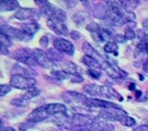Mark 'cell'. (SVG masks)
I'll return each instance as SVG.
<instances>
[{
    "label": "cell",
    "instance_id": "6da1fadb",
    "mask_svg": "<svg viewBox=\"0 0 148 131\" xmlns=\"http://www.w3.org/2000/svg\"><path fill=\"white\" fill-rule=\"evenodd\" d=\"M35 4L39 7L40 12L48 17V19H54L64 22L66 20V14L60 8H57L52 4L45 0H35Z\"/></svg>",
    "mask_w": 148,
    "mask_h": 131
},
{
    "label": "cell",
    "instance_id": "7a4b0ae2",
    "mask_svg": "<svg viewBox=\"0 0 148 131\" xmlns=\"http://www.w3.org/2000/svg\"><path fill=\"white\" fill-rule=\"evenodd\" d=\"M36 83L34 77L22 74H12L10 78V85L12 88L21 90H28L36 87Z\"/></svg>",
    "mask_w": 148,
    "mask_h": 131
},
{
    "label": "cell",
    "instance_id": "3957f363",
    "mask_svg": "<svg viewBox=\"0 0 148 131\" xmlns=\"http://www.w3.org/2000/svg\"><path fill=\"white\" fill-rule=\"evenodd\" d=\"M10 56L13 59H16L20 63L29 66V67H36V66H37L34 57L33 50H30L29 48L17 49L13 52H12Z\"/></svg>",
    "mask_w": 148,
    "mask_h": 131
},
{
    "label": "cell",
    "instance_id": "277c9868",
    "mask_svg": "<svg viewBox=\"0 0 148 131\" xmlns=\"http://www.w3.org/2000/svg\"><path fill=\"white\" fill-rule=\"evenodd\" d=\"M128 115V113L124 111L122 106L117 108H109V109H103L99 112L98 117L102 120L107 121H118L122 123L124 118Z\"/></svg>",
    "mask_w": 148,
    "mask_h": 131
},
{
    "label": "cell",
    "instance_id": "5b68a950",
    "mask_svg": "<svg viewBox=\"0 0 148 131\" xmlns=\"http://www.w3.org/2000/svg\"><path fill=\"white\" fill-rule=\"evenodd\" d=\"M1 33L7 35L11 40L20 42H29L34 38L33 36L26 34L21 29L12 27V26L7 24H4L1 26Z\"/></svg>",
    "mask_w": 148,
    "mask_h": 131
},
{
    "label": "cell",
    "instance_id": "8992f818",
    "mask_svg": "<svg viewBox=\"0 0 148 131\" xmlns=\"http://www.w3.org/2000/svg\"><path fill=\"white\" fill-rule=\"evenodd\" d=\"M101 69L104 70L107 74V75L112 78L113 80L116 81L125 80L129 75V74L125 70L122 69L114 64H112L108 60L101 61Z\"/></svg>",
    "mask_w": 148,
    "mask_h": 131
},
{
    "label": "cell",
    "instance_id": "52a82bcc",
    "mask_svg": "<svg viewBox=\"0 0 148 131\" xmlns=\"http://www.w3.org/2000/svg\"><path fill=\"white\" fill-rule=\"evenodd\" d=\"M98 117L92 116L90 114H85V113H75L70 118L69 123L72 125L73 128L75 129H79L84 127H87L93 123L97 120Z\"/></svg>",
    "mask_w": 148,
    "mask_h": 131
},
{
    "label": "cell",
    "instance_id": "ba28073f",
    "mask_svg": "<svg viewBox=\"0 0 148 131\" xmlns=\"http://www.w3.org/2000/svg\"><path fill=\"white\" fill-rule=\"evenodd\" d=\"M52 44H53V48L61 52V53L69 56H73L75 54V47L68 39H65L62 37H56L53 39Z\"/></svg>",
    "mask_w": 148,
    "mask_h": 131
},
{
    "label": "cell",
    "instance_id": "9c48e42d",
    "mask_svg": "<svg viewBox=\"0 0 148 131\" xmlns=\"http://www.w3.org/2000/svg\"><path fill=\"white\" fill-rule=\"evenodd\" d=\"M84 106L88 108H100L101 110L121 107V106H119L116 103H114L109 100H104L98 98H88Z\"/></svg>",
    "mask_w": 148,
    "mask_h": 131
},
{
    "label": "cell",
    "instance_id": "30bf717a",
    "mask_svg": "<svg viewBox=\"0 0 148 131\" xmlns=\"http://www.w3.org/2000/svg\"><path fill=\"white\" fill-rule=\"evenodd\" d=\"M114 126L111 122L102 120L99 117L90 125L78 129V131H114Z\"/></svg>",
    "mask_w": 148,
    "mask_h": 131
},
{
    "label": "cell",
    "instance_id": "8fae6325",
    "mask_svg": "<svg viewBox=\"0 0 148 131\" xmlns=\"http://www.w3.org/2000/svg\"><path fill=\"white\" fill-rule=\"evenodd\" d=\"M33 53L35 59L36 61V64L42 68H51L54 66V62H53L48 56L47 52L45 51L42 49L36 48L33 50Z\"/></svg>",
    "mask_w": 148,
    "mask_h": 131
},
{
    "label": "cell",
    "instance_id": "7c38bea8",
    "mask_svg": "<svg viewBox=\"0 0 148 131\" xmlns=\"http://www.w3.org/2000/svg\"><path fill=\"white\" fill-rule=\"evenodd\" d=\"M40 12L33 8H22L21 7L20 9H18L15 14H14V18L18 20H21V21H26V20H36L39 18Z\"/></svg>",
    "mask_w": 148,
    "mask_h": 131
},
{
    "label": "cell",
    "instance_id": "4fadbf2b",
    "mask_svg": "<svg viewBox=\"0 0 148 131\" xmlns=\"http://www.w3.org/2000/svg\"><path fill=\"white\" fill-rule=\"evenodd\" d=\"M46 25L52 32H54L58 35H69V29L68 26L65 24V22L56 20L54 19H47Z\"/></svg>",
    "mask_w": 148,
    "mask_h": 131
},
{
    "label": "cell",
    "instance_id": "5bb4252c",
    "mask_svg": "<svg viewBox=\"0 0 148 131\" xmlns=\"http://www.w3.org/2000/svg\"><path fill=\"white\" fill-rule=\"evenodd\" d=\"M48 118H50V115L48 114L45 106H41L36 109H34L27 117V121H29L30 123H37L41 122L45 120H47Z\"/></svg>",
    "mask_w": 148,
    "mask_h": 131
},
{
    "label": "cell",
    "instance_id": "9a60e30c",
    "mask_svg": "<svg viewBox=\"0 0 148 131\" xmlns=\"http://www.w3.org/2000/svg\"><path fill=\"white\" fill-rule=\"evenodd\" d=\"M91 12H92V15L94 17H96L99 20H106L108 16L110 15V12L108 10V7H107L106 2L105 3H97L93 5V7L91 8Z\"/></svg>",
    "mask_w": 148,
    "mask_h": 131
},
{
    "label": "cell",
    "instance_id": "2e32d148",
    "mask_svg": "<svg viewBox=\"0 0 148 131\" xmlns=\"http://www.w3.org/2000/svg\"><path fill=\"white\" fill-rule=\"evenodd\" d=\"M45 106L50 117L54 115H66L68 113V108L65 104L60 103H50L45 104Z\"/></svg>",
    "mask_w": 148,
    "mask_h": 131
},
{
    "label": "cell",
    "instance_id": "e0dca14e",
    "mask_svg": "<svg viewBox=\"0 0 148 131\" xmlns=\"http://www.w3.org/2000/svg\"><path fill=\"white\" fill-rule=\"evenodd\" d=\"M102 98L107 99H116L120 102L124 100L123 97L110 85H102Z\"/></svg>",
    "mask_w": 148,
    "mask_h": 131
},
{
    "label": "cell",
    "instance_id": "ac0fdd59",
    "mask_svg": "<svg viewBox=\"0 0 148 131\" xmlns=\"http://www.w3.org/2000/svg\"><path fill=\"white\" fill-rule=\"evenodd\" d=\"M83 90L92 98H102V85L89 83L84 86Z\"/></svg>",
    "mask_w": 148,
    "mask_h": 131
},
{
    "label": "cell",
    "instance_id": "d6986e66",
    "mask_svg": "<svg viewBox=\"0 0 148 131\" xmlns=\"http://www.w3.org/2000/svg\"><path fill=\"white\" fill-rule=\"evenodd\" d=\"M107 7H108L109 12L112 16H114L116 18H120L122 17L124 14V9L123 8V6L121 5L120 2L117 1H106V2Z\"/></svg>",
    "mask_w": 148,
    "mask_h": 131
},
{
    "label": "cell",
    "instance_id": "ffe728a7",
    "mask_svg": "<svg viewBox=\"0 0 148 131\" xmlns=\"http://www.w3.org/2000/svg\"><path fill=\"white\" fill-rule=\"evenodd\" d=\"M138 37L139 38V43L137 45L138 51L144 54H148V35L142 29L138 31Z\"/></svg>",
    "mask_w": 148,
    "mask_h": 131
},
{
    "label": "cell",
    "instance_id": "44dd1931",
    "mask_svg": "<svg viewBox=\"0 0 148 131\" xmlns=\"http://www.w3.org/2000/svg\"><path fill=\"white\" fill-rule=\"evenodd\" d=\"M21 29L30 36H33L40 30V25L37 23L36 20L29 21V22H24L21 24Z\"/></svg>",
    "mask_w": 148,
    "mask_h": 131
},
{
    "label": "cell",
    "instance_id": "7402d4cb",
    "mask_svg": "<svg viewBox=\"0 0 148 131\" xmlns=\"http://www.w3.org/2000/svg\"><path fill=\"white\" fill-rule=\"evenodd\" d=\"M82 50L84 51V55L90 56V57L94 58V59H96L98 60L99 59H101L102 61L105 60L103 59V56L89 42H84L83 43V44H82Z\"/></svg>",
    "mask_w": 148,
    "mask_h": 131
},
{
    "label": "cell",
    "instance_id": "603a6c76",
    "mask_svg": "<svg viewBox=\"0 0 148 131\" xmlns=\"http://www.w3.org/2000/svg\"><path fill=\"white\" fill-rule=\"evenodd\" d=\"M62 70L65 71L66 74H69L71 76L80 75L82 74V69L78 66L71 61H65L62 65Z\"/></svg>",
    "mask_w": 148,
    "mask_h": 131
},
{
    "label": "cell",
    "instance_id": "cb8c5ba5",
    "mask_svg": "<svg viewBox=\"0 0 148 131\" xmlns=\"http://www.w3.org/2000/svg\"><path fill=\"white\" fill-rule=\"evenodd\" d=\"M90 15H91V14L88 11H78L73 14L72 20L74 21V23L75 25L82 26L83 24H84V22L87 20H89Z\"/></svg>",
    "mask_w": 148,
    "mask_h": 131
},
{
    "label": "cell",
    "instance_id": "d4e9b609",
    "mask_svg": "<svg viewBox=\"0 0 148 131\" xmlns=\"http://www.w3.org/2000/svg\"><path fill=\"white\" fill-rule=\"evenodd\" d=\"M20 4L16 0H2L0 2V10L1 12H11L20 9Z\"/></svg>",
    "mask_w": 148,
    "mask_h": 131
},
{
    "label": "cell",
    "instance_id": "484cf974",
    "mask_svg": "<svg viewBox=\"0 0 148 131\" xmlns=\"http://www.w3.org/2000/svg\"><path fill=\"white\" fill-rule=\"evenodd\" d=\"M81 62L84 65H85L86 67H89V68L92 69H99L101 68V62H99L98 59L91 58L87 55H84L81 59Z\"/></svg>",
    "mask_w": 148,
    "mask_h": 131
},
{
    "label": "cell",
    "instance_id": "4316f807",
    "mask_svg": "<svg viewBox=\"0 0 148 131\" xmlns=\"http://www.w3.org/2000/svg\"><path fill=\"white\" fill-rule=\"evenodd\" d=\"M118 44H116L114 41H109L105 44V45L103 46V50L106 53L109 54H113L114 56H118Z\"/></svg>",
    "mask_w": 148,
    "mask_h": 131
},
{
    "label": "cell",
    "instance_id": "83f0119b",
    "mask_svg": "<svg viewBox=\"0 0 148 131\" xmlns=\"http://www.w3.org/2000/svg\"><path fill=\"white\" fill-rule=\"evenodd\" d=\"M40 94H41V89L37 87H34L32 89H29L28 90H26V92L21 95V97L27 100V101H30L32 98H35L36 97H38Z\"/></svg>",
    "mask_w": 148,
    "mask_h": 131
},
{
    "label": "cell",
    "instance_id": "f1b7e54d",
    "mask_svg": "<svg viewBox=\"0 0 148 131\" xmlns=\"http://www.w3.org/2000/svg\"><path fill=\"white\" fill-rule=\"evenodd\" d=\"M119 2L125 12H133V11L135 10L140 4V2L137 1V0H133V1L126 0V1H119Z\"/></svg>",
    "mask_w": 148,
    "mask_h": 131
},
{
    "label": "cell",
    "instance_id": "f546056e",
    "mask_svg": "<svg viewBox=\"0 0 148 131\" xmlns=\"http://www.w3.org/2000/svg\"><path fill=\"white\" fill-rule=\"evenodd\" d=\"M47 54L49 56V58L53 61V62H58V61H61L63 59V55L61 52H60L59 50H57L54 48H49L47 50Z\"/></svg>",
    "mask_w": 148,
    "mask_h": 131
},
{
    "label": "cell",
    "instance_id": "4dcf8cb0",
    "mask_svg": "<svg viewBox=\"0 0 148 131\" xmlns=\"http://www.w3.org/2000/svg\"><path fill=\"white\" fill-rule=\"evenodd\" d=\"M51 74L53 78H55V79L58 81H64V80H66V79H69V78H70V75L69 74H66L63 70H57V69L51 70Z\"/></svg>",
    "mask_w": 148,
    "mask_h": 131
},
{
    "label": "cell",
    "instance_id": "1f68e13d",
    "mask_svg": "<svg viewBox=\"0 0 148 131\" xmlns=\"http://www.w3.org/2000/svg\"><path fill=\"white\" fill-rule=\"evenodd\" d=\"M29 101H27L25 100L21 96L19 97V98H13L10 104H11V106H15V107H18V108H21V107H26L29 104Z\"/></svg>",
    "mask_w": 148,
    "mask_h": 131
},
{
    "label": "cell",
    "instance_id": "d6a6232c",
    "mask_svg": "<svg viewBox=\"0 0 148 131\" xmlns=\"http://www.w3.org/2000/svg\"><path fill=\"white\" fill-rule=\"evenodd\" d=\"M121 124L125 126V127H128V128H133V127H135L137 125V121L134 119L133 117H130V116L127 115Z\"/></svg>",
    "mask_w": 148,
    "mask_h": 131
},
{
    "label": "cell",
    "instance_id": "836d02e7",
    "mask_svg": "<svg viewBox=\"0 0 148 131\" xmlns=\"http://www.w3.org/2000/svg\"><path fill=\"white\" fill-rule=\"evenodd\" d=\"M100 28H101V26L94 21H90L86 25V30L89 31L90 34H93V33L99 31Z\"/></svg>",
    "mask_w": 148,
    "mask_h": 131
},
{
    "label": "cell",
    "instance_id": "e575fe53",
    "mask_svg": "<svg viewBox=\"0 0 148 131\" xmlns=\"http://www.w3.org/2000/svg\"><path fill=\"white\" fill-rule=\"evenodd\" d=\"M87 74L94 80H99L102 76V73L100 71H99L97 69H92V68H89L87 70Z\"/></svg>",
    "mask_w": 148,
    "mask_h": 131
},
{
    "label": "cell",
    "instance_id": "d590c367",
    "mask_svg": "<svg viewBox=\"0 0 148 131\" xmlns=\"http://www.w3.org/2000/svg\"><path fill=\"white\" fill-rule=\"evenodd\" d=\"M12 89V87L10 84H1L0 85V96L2 98L6 96Z\"/></svg>",
    "mask_w": 148,
    "mask_h": 131
},
{
    "label": "cell",
    "instance_id": "8d00e7d4",
    "mask_svg": "<svg viewBox=\"0 0 148 131\" xmlns=\"http://www.w3.org/2000/svg\"><path fill=\"white\" fill-rule=\"evenodd\" d=\"M124 35H125L127 40H130V41H132L136 37H138L137 33L135 32V30L131 29H126L125 31H124Z\"/></svg>",
    "mask_w": 148,
    "mask_h": 131
},
{
    "label": "cell",
    "instance_id": "74e56055",
    "mask_svg": "<svg viewBox=\"0 0 148 131\" xmlns=\"http://www.w3.org/2000/svg\"><path fill=\"white\" fill-rule=\"evenodd\" d=\"M114 42H115L116 44H124L126 41H127V39L124 35V34H114V36H113V40Z\"/></svg>",
    "mask_w": 148,
    "mask_h": 131
},
{
    "label": "cell",
    "instance_id": "f35d334b",
    "mask_svg": "<svg viewBox=\"0 0 148 131\" xmlns=\"http://www.w3.org/2000/svg\"><path fill=\"white\" fill-rule=\"evenodd\" d=\"M0 44H3L9 48L10 46H12V40L7 35L1 33V35H0Z\"/></svg>",
    "mask_w": 148,
    "mask_h": 131
},
{
    "label": "cell",
    "instance_id": "ab89813d",
    "mask_svg": "<svg viewBox=\"0 0 148 131\" xmlns=\"http://www.w3.org/2000/svg\"><path fill=\"white\" fill-rule=\"evenodd\" d=\"M39 44L42 48L46 49L49 45V37L46 35H43L41 38L39 39Z\"/></svg>",
    "mask_w": 148,
    "mask_h": 131
},
{
    "label": "cell",
    "instance_id": "60d3db41",
    "mask_svg": "<svg viewBox=\"0 0 148 131\" xmlns=\"http://www.w3.org/2000/svg\"><path fill=\"white\" fill-rule=\"evenodd\" d=\"M69 36L71 37V39H73V40L78 41V40H80L81 38H82L83 35H81V33L79 31H77V30H72L69 33Z\"/></svg>",
    "mask_w": 148,
    "mask_h": 131
},
{
    "label": "cell",
    "instance_id": "b9f144b4",
    "mask_svg": "<svg viewBox=\"0 0 148 131\" xmlns=\"http://www.w3.org/2000/svg\"><path fill=\"white\" fill-rule=\"evenodd\" d=\"M84 81V77L82 76V74L80 75H75V76H71L70 77V82L74 83H81Z\"/></svg>",
    "mask_w": 148,
    "mask_h": 131
},
{
    "label": "cell",
    "instance_id": "7bdbcfd3",
    "mask_svg": "<svg viewBox=\"0 0 148 131\" xmlns=\"http://www.w3.org/2000/svg\"><path fill=\"white\" fill-rule=\"evenodd\" d=\"M0 52H1V55H4V56L10 55L9 48L5 46V45H3V44H0Z\"/></svg>",
    "mask_w": 148,
    "mask_h": 131
},
{
    "label": "cell",
    "instance_id": "ee69618b",
    "mask_svg": "<svg viewBox=\"0 0 148 131\" xmlns=\"http://www.w3.org/2000/svg\"><path fill=\"white\" fill-rule=\"evenodd\" d=\"M132 131H148V126L143 124V125H140V126L136 127Z\"/></svg>",
    "mask_w": 148,
    "mask_h": 131
},
{
    "label": "cell",
    "instance_id": "f6af8a7d",
    "mask_svg": "<svg viewBox=\"0 0 148 131\" xmlns=\"http://www.w3.org/2000/svg\"><path fill=\"white\" fill-rule=\"evenodd\" d=\"M64 4L66 5V7H68L69 9H72L73 7H75L77 4H78V2H76V1H65L64 2Z\"/></svg>",
    "mask_w": 148,
    "mask_h": 131
},
{
    "label": "cell",
    "instance_id": "bcb514c9",
    "mask_svg": "<svg viewBox=\"0 0 148 131\" xmlns=\"http://www.w3.org/2000/svg\"><path fill=\"white\" fill-rule=\"evenodd\" d=\"M140 102H145V101H148V90L146 91V92H145L142 96V98L138 100Z\"/></svg>",
    "mask_w": 148,
    "mask_h": 131
},
{
    "label": "cell",
    "instance_id": "7dc6e473",
    "mask_svg": "<svg viewBox=\"0 0 148 131\" xmlns=\"http://www.w3.org/2000/svg\"><path fill=\"white\" fill-rule=\"evenodd\" d=\"M129 89L131 90V91H136L137 90V86L134 83H131L130 85H129Z\"/></svg>",
    "mask_w": 148,
    "mask_h": 131
},
{
    "label": "cell",
    "instance_id": "c3c4849f",
    "mask_svg": "<svg viewBox=\"0 0 148 131\" xmlns=\"http://www.w3.org/2000/svg\"><path fill=\"white\" fill-rule=\"evenodd\" d=\"M142 26H143L144 29L148 30V18L145 19V20H144V21L142 22Z\"/></svg>",
    "mask_w": 148,
    "mask_h": 131
},
{
    "label": "cell",
    "instance_id": "681fc988",
    "mask_svg": "<svg viewBox=\"0 0 148 131\" xmlns=\"http://www.w3.org/2000/svg\"><path fill=\"white\" fill-rule=\"evenodd\" d=\"M143 70L148 74V61H145L143 65Z\"/></svg>",
    "mask_w": 148,
    "mask_h": 131
},
{
    "label": "cell",
    "instance_id": "f907efd6",
    "mask_svg": "<svg viewBox=\"0 0 148 131\" xmlns=\"http://www.w3.org/2000/svg\"><path fill=\"white\" fill-rule=\"evenodd\" d=\"M1 131H16L14 128H12V127H8V128H5L4 129H2Z\"/></svg>",
    "mask_w": 148,
    "mask_h": 131
},
{
    "label": "cell",
    "instance_id": "816d5d0a",
    "mask_svg": "<svg viewBox=\"0 0 148 131\" xmlns=\"http://www.w3.org/2000/svg\"><path fill=\"white\" fill-rule=\"evenodd\" d=\"M144 124L148 126V118H146V119H145V121H144Z\"/></svg>",
    "mask_w": 148,
    "mask_h": 131
}]
</instances>
